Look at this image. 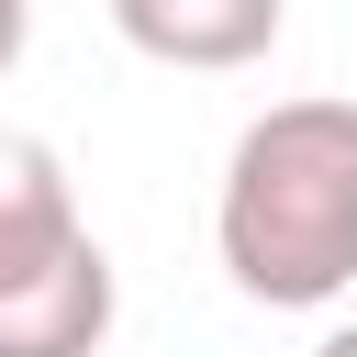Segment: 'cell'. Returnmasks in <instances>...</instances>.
Wrapping results in <instances>:
<instances>
[{
  "instance_id": "cell-1",
  "label": "cell",
  "mask_w": 357,
  "mask_h": 357,
  "mask_svg": "<svg viewBox=\"0 0 357 357\" xmlns=\"http://www.w3.org/2000/svg\"><path fill=\"white\" fill-rule=\"evenodd\" d=\"M223 279L268 312H324L357 279V100H268L212 201Z\"/></svg>"
},
{
  "instance_id": "cell-2",
  "label": "cell",
  "mask_w": 357,
  "mask_h": 357,
  "mask_svg": "<svg viewBox=\"0 0 357 357\" xmlns=\"http://www.w3.org/2000/svg\"><path fill=\"white\" fill-rule=\"evenodd\" d=\"M112 301H123L112 290V257H100V234H78L67 257L0 279V357H100Z\"/></svg>"
},
{
  "instance_id": "cell-3",
  "label": "cell",
  "mask_w": 357,
  "mask_h": 357,
  "mask_svg": "<svg viewBox=\"0 0 357 357\" xmlns=\"http://www.w3.org/2000/svg\"><path fill=\"white\" fill-rule=\"evenodd\" d=\"M290 0H112V33L156 67H190V78H223V67H257L279 45Z\"/></svg>"
},
{
  "instance_id": "cell-4",
  "label": "cell",
  "mask_w": 357,
  "mask_h": 357,
  "mask_svg": "<svg viewBox=\"0 0 357 357\" xmlns=\"http://www.w3.org/2000/svg\"><path fill=\"white\" fill-rule=\"evenodd\" d=\"M78 234H89V223H78V190H67V167H56V145L0 134V279L67 257Z\"/></svg>"
},
{
  "instance_id": "cell-5",
  "label": "cell",
  "mask_w": 357,
  "mask_h": 357,
  "mask_svg": "<svg viewBox=\"0 0 357 357\" xmlns=\"http://www.w3.org/2000/svg\"><path fill=\"white\" fill-rule=\"evenodd\" d=\"M22 33H33V0H0V78H11V56H22Z\"/></svg>"
},
{
  "instance_id": "cell-6",
  "label": "cell",
  "mask_w": 357,
  "mask_h": 357,
  "mask_svg": "<svg viewBox=\"0 0 357 357\" xmlns=\"http://www.w3.org/2000/svg\"><path fill=\"white\" fill-rule=\"evenodd\" d=\"M312 357H357V324H335V335H324V346H312Z\"/></svg>"
}]
</instances>
